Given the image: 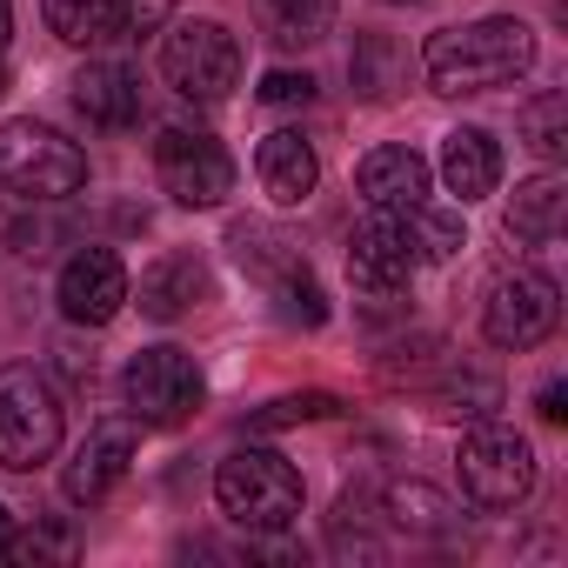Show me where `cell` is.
<instances>
[{
	"mask_svg": "<svg viewBox=\"0 0 568 568\" xmlns=\"http://www.w3.org/2000/svg\"><path fill=\"white\" fill-rule=\"evenodd\" d=\"M422 68L435 81V94H488V88H508V81H521L535 68V34L515 14L442 28V34H428Z\"/></svg>",
	"mask_w": 568,
	"mask_h": 568,
	"instance_id": "obj_1",
	"label": "cell"
},
{
	"mask_svg": "<svg viewBox=\"0 0 568 568\" xmlns=\"http://www.w3.org/2000/svg\"><path fill=\"white\" fill-rule=\"evenodd\" d=\"M214 501L234 528L247 535H274L302 515V468L274 448H234L214 468Z\"/></svg>",
	"mask_w": 568,
	"mask_h": 568,
	"instance_id": "obj_2",
	"label": "cell"
},
{
	"mask_svg": "<svg viewBox=\"0 0 568 568\" xmlns=\"http://www.w3.org/2000/svg\"><path fill=\"white\" fill-rule=\"evenodd\" d=\"M61 428H68V408L41 368H28V362L0 368V468L28 475V468L54 462Z\"/></svg>",
	"mask_w": 568,
	"mask_h": 568,
	"instance_id": "obj_3",
	"label": "cell"
},
{
	"mask_svg": "<svg viewBox=\"0 0 568 568\" xmlns=\"http://www.w3.org/2000/svg\"><path fill=\"white\" fill-rule=\"evenodd\" d=\"M0 187L21 201H68L88 187V154L41 121H8L0 128Z\"/></svg>",
	"mask_w": 568,
	"mask_h": 568,
	"instance_id": "obj_4",
	"label": "cell"
},
{
	"mask_svg": "<svg viewBox=\"0 0 568 568\" xmlns=\"http://www.w3.org/2000/svg\"><path fill=\"white\" fill-rule=\"evenodd\" d=\"M415 267H422L415 221H408V214H388V207H375V214L355 227V241H348V274H355L362 302H368L375 315H388V308H395V295L408 288V281H415Z\"/></svg>",
	"mask_w": 568,
	"mask_h": 568,
	"instance_id": "obj_5",
	"label": "cell"
},
{
	"mask_svg": "<svg viewBox=\"0 0 568 568\" xmlns=\"http://www.w3.org/2000/svg\"><path fill=\"white\" fill-rule=\"evenodd\" d=\"M121 395H128V415L141 428H181L207 402V382H201L194 355H181V348H141L121 368Z\"/></svg>",
	"mask_w": 568,
	"mask_h": 568,
	"instance_id": "obj_6",
	"label": "cell"
},
{
	"mask_svg": "<svg viewBox=\"0 0 568 568\" xmlns=\"http://www.w3.org/2000/svg\"><path fill=\"white\" fill-rule=\"evenodd\" d=\"M161 74L187 101H227L241 81V41L221 21H181L161 41Z\"/></svg>",
	"mask_w": 568,
	"mask_h": 568,
	"instance_id": "obj_7",
	"label": "cell"
},
{
	"mask_svg": "<svg viewBox=\"0 0 568 568\" xmlns=\"http://www.w3.org/2000/svg\"><path fill=\"white\" fill-rule=\"evenodd\" d=\"M455 468H462L468 501H481V508H515V501H528V488H535V448H528V435H515V428H501V422L468 428Z\"/></svg>",
	"mask_w": 568,
	"mask_h": 568,
	"instance_id": "obj_8",
	"label": "cell"
},
{
	"mask_svg": "<svg viewBox=\"0 0 568 568\" xmlns=\"http://www.w3.org/2000/svg\"><path fill=\"white\" fill-rule=\"evenodd\" d=\"M154 181H161V194L181 201V207H221V201L234 194V161H227V148H221L214 134H201V128H168V134L154 141Z\"/></svg>",
	"mask_w": 568,
	"mask_h": 568,
	"instance_id": "obj_9",
	"label": "cell"
},
{
	"mask_svg": "<svg viewBox=\"0 0 568 568\" xmlns=\"http://www.w3.org/2000/svg\"><path fill=\"white\" fill-rule=\"evenodd\" d=\"M561 322V295H555V281L548 274H501L488 302H481V335L495 348H541Z\"/></svg>",
	"mask_w": 568,
	"mask_h": 568,
	"instance_id": "obj_10",
	"label": "cell"
},
{
	"mask_svg": "<svg viewBox=\"0 0 568 568\" xmlns=\"http://www.w3.org/2000/svg\"><path fill=\"white\" fill-rule=\"evenodd\" d=\"M134 428H141L134 415H128V422L114 415V422H94V428H88V442H81V448L68 455V468H61V495H68L74 508H94L101 495H114V488L128 481V468H134Z\"/></svg>",
	"mask_w": 568,
	"mask_h": 568,
	"instance_id": "obj_11",
	"label": "cell"
},
{
	"mask_svg": "<svg viewBox=\"0 0 568 568\" xmlns=\"http://www.w3.org/2000/svg\"><path fill=\"white\" fill-rule=\"evenodd\" d=\"M128 302H134V288H128V267H121L114 247H81V254L61 267V315H68V322L108 328Z\"/></svg>",
	"mask_w": 568,
	"mask_h": 568,
	"instance_id": "obj_12",
	"label": "cell"
},
{
	"mask_svg": "<svg viewBox=\"0 0 568 568\" xmlns=\"http://www.w3.org/2000/svg\"><path fill=\"white\" fill-rule=\"evenodd\" d=\"M254 174H261V187H267L281 207H302V201L322 187V154H315V141H308L302 128H281V134L261 141Z\"/></svg>",
	"mask_w": 568,
	"mask_h": 568,
	"instance_id": "obj_13",
	"label": "cell"
},
{
	"mask_svg": "<svg viewBox=\"0 0 568 568\" xmlns=\"http://www.w3.org/2000/svg\"><path fill=\"white\" fill-rule=\"evenodd\" d=\"M74 114L88 128H134L141 121V74L121 68V61H88L74 74Z\"/></svg>",
	"mask_w": 568,
	"mask_h": 568,
	"instance_id": "obj_14",
	"label": "cell"
},
{
	"mask_svg": "<svg viewBox=\"0 0 568 568\" xmlns=\"http://www.w3.org/2000/svg\"><path fill=\"white\" fill-rule=\"evenodd\" d=\"M355 187L368 207H388V214H415L428 201V161L415 148H375L362 168H355Z\"/></svg>",
	"mask_w": 568,
	"mask_h": 568,
	"instance_id": "obj_15",
	"label": "cell"
},
{
	"mask_svg": "<svg viewBox=\"0 0 568 568\" xmlns=\"http://www.w3.org/2000/svg\"><path fill=\"white\" fill-rule=\"evenodd\" d=\"M442 181H448V194L462 207L481 201V194H495L501 187V141L488 128H455L442 141Z\"/></svg>",
	"mask_w": 568,
	"mask_h": 568,
	"instance_id": "obj_16",
	"label": "cell"
},
{
	"mask_svg": "<svg viewBox=\"0 0 568 568\" xmlns=\"http://www.w3.org/2000/svg\"><path fill=\"white\" fill-rule=\"evenodd\" d=\"M207 302V267L194 254H161L148 274H141V315L148 322H181L187 308Z\"/></svg>",
	"mask_w": 568,
	"mask_h": 568,
	"instance_id": "obj_17",
	"label": "cell"
},
{
	"mask_svg": "<svg viewBox=\"0 0 568 568\" xmlns=\"http://www.w3.org/2000/svg\"><path fill=\"white\" fill-rule=\"evenodd\" d=\"M561 227H568V181L548 168V174H535V181L515 187V201H508V234H521L528 247H548Z\"/></svg>",
	"mask_w": 568,
	"mask_h": 568,
	"instance_id": "obj_18",
	"label": "cell"
},
{
	"mask_svg": "<svg viewBox=\"0 0 568 568\" xmlns=\"http://www.w3.org/2000/svg\"><path fill=\"white\" fill-rule=\"evenodd\" d=\"M254 14L274 48H315L335 28V0H254Z\"/></svg>",
	"mask_w": 568,
	"mask_h": 568,
	"instance_id": "obj_19",
	"label": "cell"
},
{
	"mask_svg": "<svg viewBox=\"0 0 568 568\" xmlns=\"http://www.w3.org/2000/svg\"><path fill=\"white\" fill-rule=\"evenodd\" d=\"M48 28L68 41V48H101V41H121V0H41Z\"/></svg>",
	"mask_w": 568,
	"mask_h": 568,
	"instance_id": "obj_20",
	"label": "cell"
},
{
	"mask_svg": "<svg viewBox=\"0 0 568 568\" xmlns=\"http://www.w3.org/2000/svg\"><path fill=\"white\" fill-rule=\"evenodd\" d=\"M267 295H274V315L288 328H322L328 322V295H322V281L308 267H288L281 281H267Z\"/></svg>",
	"mask_w": 568,
	"mask_h": 568,
	"instance_id": "obj_21",
	"label": "cell"
},
{
	"mask_svg": "<svg viewBox=\"0 0 568 568\" xmlns=\"http://www.w3.org/2000/svg\"><path fill=\"white\" fill-rule=\"evenodd\" d=\"M521 128H528V148H535L541 161H561V154H568V94H541V101L521 114Z\"/></svg>",
	"mask_w": 568,
	"mask_h": 568,
	"instance_id": "obj_22",
	"label": "cell"
},
{
	"mask_svg": "<svg viewBox=\"0 0 568 568\" xmlns=\"http://www.w3.org/2000/svg\"><path fill=\"white\" fill-rule=\"evenodd\" d=\"M422 221H415V241H422V254H435V261H448L455 247H462V201L455 207H415Z\"/></svg>",
	"mask_w": 568,
	"mask_h": 568,
	"instance_id": "obj_23",
	"label": "cell"
},
{
	"mask_svg": "<svg viewBox=\"0 0 568 568\" xmlns=\"http://www.w3.org/2000/svg\"><path fill=\"white\" fill-rule=\"evenodd\" d=\"M495 402H501V388H495L488 375H455V382L442 388V415H475V422H481Z\"/></svg>",
	"mask_w": 568,
	"mask_h": 568,
	"instance_id": "obj_24",
	"label": "cell"
},
{
	"mask_svg": "<svg viewBox=\"0 0 568 568\" xmlns=\"http://www.w3.org/2000/svg\"><path fill=\"white\" fill-rule=\"evenodd\" d=\"M342 402L335 395H281V402H267L261 415H254V428H288V422H322V415H335Z\"/></svg>",
	"mask_w": 568,
	"mask_h": 568,
	"instance_id": "obj_25",
	"label": "cell"
},
{
	"mask_svg": "<svg viewBox=\"0 0 568 568\" xmlns=\"http://www.w3.org/2000/svg\"><path fill=\"white\" fill-rule=\"evenodd\" d=\"M74 528H61V521H48V528H34L28 541H8V555H28V561H41V555H54V561H74Z\"/></svg>",
	"mask_w": 568,
	"mask_h": 568,
	"instance_id": "obj_26",
	"label": "cell"
},
{
	"mask_svg": "<svg viewBox=\"0 0 568 568\" xmlns=\"http://www.w3.org/2000/svg\"><path fill=\"white\" fill-rule=\"evenodd\" d=\"M388 508H395V521H422V528H435L448 508H442V495H428V488H395L388 495Z\"/></svg>",
	"mask_w": 568,
	"mask_h": 568,
	"instance_id": "obj_27",
	"label": "cell"
},
{
	"mask_svg": "<svg viewBox=\"0 0 568 568\" xmlns=\"http://www.w3.org/2000/svg\"><path fill=\"white\" fill-rule=\"evenodd\" d=\"M168 8H174V0H121V41L154 34V28L168 21Z\"/></svg>",
	"mask_w": 568,
	"mask_h": 568,
	"instance_id": "obj_28",
	"label": "cell"
},
{
	"mask_svg": "<svg viewBox=\"0 0 568 568\" xmlns=\"http://www.w3.org/2000/svg\"><path fill=\"white\" fill-rule=\"evenodd\" d=\"M308 94H315V81L295 74V68H274V74L261 81V101H267V108H295V101H308Z\"/></svg>",
	"mask_w": 568,
	"mask_h": 568,
	"instance_id": "obj_29",
	"label": "cell"
},
{
	"mask_svg": "<svg viewBox=\"0 0 568 568\" xmlns=\"http://www.w3.org/2000/svg\"><path fill=\"white\" fill-rule=\"evenodd\" d=\"M535 408H541V422H568V388H561V382H548V388L535 395Z\"/></svg>",
	"mask_w": 568,
	"mask_h": 568,
	"instance_id": "obj_30",
	"label": "cell"
},
{
	"mask_svg": "<svg viewBox=\"0 0 568 568\" xmlns=\"http://www.w3.org/2000/svg\"><path fill=\"white\" fill-rule=\"evenodd\" d=\"M8 541H14V515H8V501H0V555H8Z\"/></svg>",
	"mask_w": 568,
	"mask_h": 568,
	"instance_id": "obj_31",
	"label": "cell"
},
{
	"mask_svg": "<svg viewBox=\"0 0 568 568\" xmlns=\"http://www.w3.org/2000/svg\"><path fill=\"white\" fill-rule=\"evenodd\" d=\"M8 28H14V8H8V0H0V41H8Z\"/></svg>",
	"mask_w": 568,
	"mask_h": 568,
	"instance_id": "obj_32",
	"label": "cell"
},
{
	"mask_svg": "<svg viewBox=\"0 0 568 568\" xmlns=\"http://www.w3.org/2000/svg\"><path fill=\"white\" fill-rule=\"evenodd\" d=\"M388 8H422V0H388Z\"/></svg>",
	"mask_w": 568,
	"mask_h": 568,
	"instance_id": "obj_33",
	"label": "cell"
},
{
	"mask_svg": "<svg viewBox=\"0 0 568 568\" xmlns=\"http://www.w3.org/2000/svg\"><path fill=\"white\" fill-rule=\"evenodd\" d=\"M0 94H8V68H0Z\"/></svg>",
	"mask_w": 568,
	"mask_h": 568,
	"instance_id": "obj_34",
	"label": "cell"
}]
</instances>
